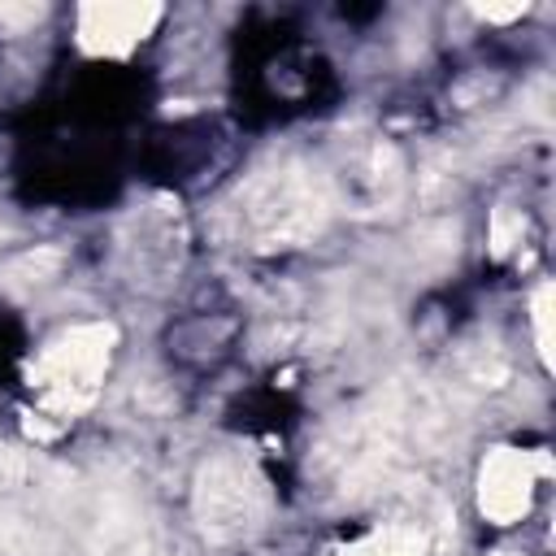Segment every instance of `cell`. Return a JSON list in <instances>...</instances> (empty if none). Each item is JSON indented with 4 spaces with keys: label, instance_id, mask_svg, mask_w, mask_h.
<instances>
[{
    "label": "cell",
    "instance_id": "obj_1",
    "mask_svg": "<svg viewBox=\"0 0 556 556\" xmlns=\"http://www.w3.org/2000/svg\"><path fill=\"white\" fill-rule=\"evenodd\" d=\"M139 113V87L113 65L78 74L61 100L39 109L35 135L22 139V178L52 204L104 200L122 178L126 126Z\"/></svg>",
    "mask_w": 556,
    "mask_h": 556
},
{
    "label": "cell",
    "instance_id": "obj_2",
    "mask_svg": "<svg viewBox=\"0 0 556 556\" xmlns=\"http://www.w3.org/2000/svg\"><path fill=\"white\" fill-rule=\"evenodd\" d=\"M330 91H334L330 61L287 26L269 22L243 35L239 100L252 117H295L321 109Z\"/></svg>",
    "mask_w": 556,
    "mask_h": 556
},
{
    "label": "cell",
    "instance_id": "obj_3",
    "mask_svg": "<svg viewBox=\"0 0 556 556\" xmlns=\"http://www.w3.org/2000/svg\"><path fill=\"white\" fill-rule=\"evenodd\" d=\"M17 356H22V330L0 308V378H9V369L17 365Z\"/></svg>",
    "mask_w": 556,
    "mask_h": 556
}]
</instances>
